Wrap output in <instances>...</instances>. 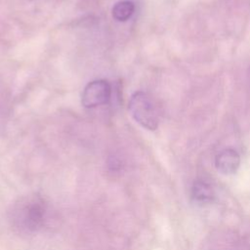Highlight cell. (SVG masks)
I'll return each mask as SVG.
<instances>
[{
  "instance_id": "obj_5",
  "label": "cell",
  "mask_w": 250,
  "mask_h": 250,
  "mask_svg": "<svg viewBox=\"0 0 250 250\" xmlns=\"http://www.w3.org/2000/svg\"><path fill=\"white\" fill-rule=\"evenodd\" d=\"M192 199L200 204H207L213 201L215 197L212 187L202 181H196L191 188Z\"/></svg>"
},
{
  "instance_id": "obj_3",
  "label": "cell",
  "mask_w": 250,
  "mask_h": 250,
  "mask_svg": "<svg viewBox=\"0 0 250 250\" xmlns=\"http://www.w3.org/2000/svg\"><path fill=\"white\" fill-rule=\"evenodd\" d=\"M240 164V156L233 148H225L215 158L217 170L224 175H230L237 171Z\"/></svg>"
},
{
  "instance_id": "obj_4",
  "label": "cell",
  "mask_w": 250,
  "mask_h": 250,
  "mask_svg": "<svg viewBox=\"0 0 250 250\" xmlns=\"http://www.w3.org/2000/svg\"><path fill=\"white\" fill-rule=\"evenodd\" d=\"M45 206L41 199L32 200L24 208L23 222L25 227L30 230H36L44 223Z\"/></svg>"
},
{
  "instance_id": "obj_1",
  "label": "cell",
  "mask_w": 250,
  "mask_h": 250,
  "mask_svg": "<svg viewBox=\"0 0 250 250\" xmlns=\"http://www.w3.org/2000/svg\"><path fill=\"white\" fill-rule=\"evenodd\" d=\"M132 117L144 128L153 131L158 126V112L152 99L145 92H135L128 104Z\"/></svg>"
},
{
  "instance_id": "obj_6",
  "label": "cell",
  "mask_w": 250,
  "mask_h": 250,
  "mask_svg": "<svg viewBox=\"0 0 250 250\" xmlns=\"http://www.w3.org/2000/svg\"><path fill=\"white\" fill-rule=\"evenodd\" d=\"M135 12V4L130 0L117 2L112 8V17L118 21H128Z\"/></svg>"
},
{
  "instance_id": "obj_2",
  "label": "cell",
  "mask_w": 250,
  "mask_h": 250,
  "mask_svg": "<svg viewBox=\"0 0 250 250\" xmlns=\"http://www.w3.org/2000/svg\"><path fill=\"white\" fill-rule=\"evenodd\" d=\"M111 96L110 84L104 79L94 80L83 90L81 103L84 107L94 108L109 102Z\"/></svg>"
}]
</instances>
